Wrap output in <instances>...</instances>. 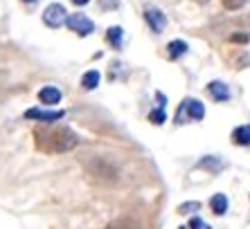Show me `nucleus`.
<instances>
[{
  "instance_id": "nucleus-1",
  "label": "nucleus",
  "mask_w": 250,
  "mask_h": 229,
  "mask_svg": "<svg viewBox=\"0 0 250 229\" xmlns=\"http://www.w3.org/2000/svg\"><path fill=\"white\" fill-rule=\"evenodd\" d=\"M77 135L65 126H57V124H39L34 126V146L41 153L47 155H59L68 153L77 146Z\"/></svg>"
},
{
  "instance_id": "nucleus-2",
  "label": "nucleus",
  "mask_w": 250,
  "mask_h": 229,
  "mask_svg": "<svg viewBox=\"0 0 250 229\" xmlns=\"http://www.w3.org/2000/svg\"><path fill=\"white\" fill-rule=\"evenodd\" d=\"M65 25H68L72 32H77L79 36H88L90 32H93V20L86 18L83 14H72V16H68Z\"/></svg>"
},
{
  "instance_id": "nucleus-3",
  "label": "nucleus",
  "mask_w": 250,
  "mask_h": 229,
  "mask_svg": "<svg viewBox=\"0 0 250 229\" xmlns=\"http://www.w3.org/2000/svg\"><path fill=\"white\" fill-rule=\"evenodd\" d=\"M43 20H45L50 27H59V25H63L65 20H68V16H65V9L63 5H50L45 9V14H43Z\"/></svg>"
},
{
  "instance_id": "nucleus-4",
  "label": "nucleus",
  "mask_w": 250,
  "mask_h": 229,
  "mask_svg": "<svg viewBox=\"0 0 250 229\" xmlns=\"http://www.w3.org/2000/svg\"><path fill=\"white\" fill-rule=\"evenodd\" d=\"M63 110H41V108H32L25 113L27 119H39V121H59L63 119Z\"/></svg>"
},
{
  "instance_id": "nucleus-5",
  "label": "nucleus",
  "mask_w": 250,
  "mask_h": 229,
  "mask_svg": "<svg viewBox=\"0 0 250 229\" xmlns=\"http://www.w3.org/2000/svg\"><path fill=\"white\" fill-rule=\"evenodd\" d=\"M39 101L45 103V106H54V103L61 101V90H59V88H52V86L43 88V90L39 92Z\"/></svg>"
},
{
  "instance_id": "nucleus-6",
  "label": "nucleus",
  "mask_w": 250,
  "mask_h": 229,
  "mask_svg": "<svg viewBox=\"0 0 250 229\" xmlns=\"http://www.w3.org/2000/svg\"><path fill=\"white\" fill-rule=\"evenodd\" d=\"M183 110H187V114H189L192 119H203V114H205L203 103L196 101V99H187L185 106H183Z\"/></svg>"
},
{
  "instance_id": "nucleus-7",
  "label": "nucleus",
  "mask_w": 250,
  "mask_h": 229,
  "mask_svg": "<svg viewBox=\"0 0 250 229\" xmlns=\"http://www.w3.org/2000/svg\"><path fill=\"white\" fill-rule=\"evenodd\" d=\"M209 209L216 213V216H223L228 211V198L223 193H214L209 198Z\"/></svg>"
},
{
  "instance_id": "nucleus-8",
  "label": "nucleus",
  "mask_w": 250,
  "mask_h": 229,
  "mask_svg": "<svg viewBox=\"0 0 250 229\" xmlns=\"http://www.w3.org/2000/svg\"><path fill=\"white\" fill-rule=\"evenodd\" d=\"M209 95L216 99V101H226V99H230V90H228L226 83H219V81H214V83H209L208 86Z\"/></svg>"
},
{
  "instance_id": "nucleus-9",
  "label": "nucleus",
  "mask_w": 250,
  "mask_h": 229,
  "mask_svg": "<svg viewBox=\"0 0 250 229\" xmlns=\"http://www.w3.org/2000/svg\"><path fill=\"white\" fill-rule=\"evenodd\" d=\"M232 142H234V144H241V146H250V124L234 128Z\"/></svg>"
},
{
  "instance_id": "nucleus-10",
  "label": "nucleus",
  "mask_w": 250,
  "mask_h": 229,
  "mask_svg": "<svg viewBox=\"0 0 250 229\" xmlns=\"http://www.w3.org/2000/svg\"><path fill=\"white\" fill-rule=\"evenodd\" d=\"M97 83H99V72L97 70H90V72H86V75L82 76L83 90H93V88H97Z\"/></svg>"
},
{
  "instance_id": "nucleus-11",
  "label": "nucleus",
  "mask_w": 250,
  "mask_h": 229,
  "mask_svg": "<svg viewBox=\"0 0 250 229\" xmlns=\"http://www.w3.org/2000/svg\"><path fill=\"white\" fill-rule=\"evenodd\" d=\"M146 20L153 25V29H156V32H163L165 18H163V14L158 12V9H149V12H146Z\"/></svg>"
},
{
  "instance_id": "nucleus-12",
  "label": "nucleus",
  "mask_w": 250,
  "mask_h": 229,
  "mask_svg": "<svg viewBox=\"0 0 250 229\" xmlns=\"http://www.w3.org/2000/svg\"><path fill=\"white\" fill-rule=\"evenodd\" d=\"M169 58H178L181 54H185V50H187V45L183 43V40H171L169 43Z\"/></svg>"
},
{
  "instance_id": "nucleus-13",
  "label": "nucleus",
  "mask_w": 250,
  "mask_h": 229,
  "mask_svg": "<svg viewBox=\"0 0 250 229\" xmlns=\"http://www.w3.org/2000/svg\"><path fill=\"white\" fill-rule=\"evenodd\" d=\"M246 2H248V0H221V5L226 7L228 12H237V9H241Z\"/></svg>"
},
{
  "instance_id": "nucleus-14",
  "label": "nucleus",
  "mask_w": 250,
  "mask_h": 229,
  "mask_svg": "<svg viewBox=\"0 0 250 229\" xmlns=\"http://www.w3.org/2000/svg\"><path fill=\"white\" fill-rule=\"evenodd\" d=\"M120 36H122V29H120V27H113V29H108V40H111V43H115V45H120Z\"/></svg>"
},
{
  "instance_id": "nucleus-15",
  "label": "nucleus",
  "mask_w": 250,
  "mask_h": 229,
  "mask_svg": "<svg viewBox=\"0 0 250 229\" xmlns=\"http://www.w3.org/2000/svg\"><path fill=\"white\" fill-rule=\"evenodd\" d=\"M189 229H209V225L205 220H201V218H192L189 220Z\"/></svg>"
},
{
  "instance_id": "nucleus-16",
  "label": "nucleus",
  "mask_w": 250,
  "mask_h": 229,
  "mask_svg": "<svg viewBox=\"0 0 250 229\" xmlns=\"http://www.w3.org/2000/svg\"><path fill=\"white\" fill-rule=\"evenodd\" d=\"M149 119H153V124H163V121H165V113H163V110H153V113L149 114Z\"/></svg>"
},
{
  "instance_id": "nucleus-17",
  "label": "nucleus",
  "mask_w": 250,
  "mask_h": 229,
  "mask_svg": "<svg viewBox=\"0 0 250 229\" xmlns=\"http://www.w3.org/2000/svg\"><path fill=\"white\" fill-rule=\"evenodd\" d=\"M198 207H201L198 202H187V205H181V211L185 213V211H192V209H198Z\"/></svg>"
},
{
  "instance_id": "nucleus-18",
  "label": "nucleus",
  "mask_w": 250,
  "mask_h": 229,
  "mask_svg": "<svg viewBox=\"0 0 250 229\" xmlns=\"http://www.w3.org/2000/svg\"><path fill=\"white\" fill-rule=\"evenodd\" d=\"M232 40H234V43H246V40H248V36H246V34H241V36H232Z\"/></svg>"
},
{
  "instance_id": "nucleus-19",
  "label": "nucleus",
  "mask_w": 250,
  "mask_h": 229,
  "mask_svg": "<svg viewBox=\"0 0 250 229\" xmlns=\"http://www.w3.org/2000/svg\"><path fill=\"white\" fill-rule=\"evenodd\" d=\"M72 2H75V5H88L90 0H72Z\"/></svg>"
},
{
  "instance_id": "nucleus-20",
  "label": "nucleus",
  "mask_w": 250,
  "mask_h": 229,
  "mask_svg": "<svg viewBox=\"0 0 250 229\" xmlns=\"http://www.w3.org/2000/svg\"><path fill=\"white\" fill-rule=\"evenodd\" d=\"M106 229H117V227H106Z\"/></svg>"
},
{
  "instance_id": "nucleus-21",
  "label": "nucleus",
  "mask_w": 250,
  "mask_h": 229,
  "mask_svg": "<svg viewBox=\"0 0 250 229\" xmlns=\"http://www.w3.org/2000/svg\"><path fill=\"white\" fill-rule=\"evenodd\" d=\"M27 2H32V0H27Z\"/></svg>"
}]
</instances>
